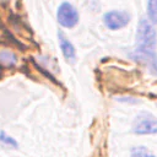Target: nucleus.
I'll return each mask as SVG.
<instances>
[{"label": "nucleus", "mask_w": 157, "mask_h": 157, "mask_svg": "<svg viewBox=\"0 0 157 157\" xmlns=\"http://www.w3.org/2000/svg\"><path fill=\"white\" fill-rule=\"evenodd\" d=\"M132 131L139 135H147V134H157V119L145 118L139 120V123L134 126Z\"/></svg>", "instance_id": "39448f33"}, {"label": "nucleus", "mask_w": 157, "mask_h": 157, "mask_svg": "<svg viewBox=\"0 0 157 157\" xmlns=\"http://www.w3.org/2000/svg\"><path fill=\"white\" fill-rule=\"evenodd\" d=\"M136 39H137V47L141 48H150L153 49L156 44V32L152 26V23L142 17L139 21L137 32H136Z\"/></svg>", "instance_id": "f257e3e1"}, {"label": "nucleus", "mask_w": 157, "mask_h": 157, "mask_svg": "<svg viewBox=\"0 0 157 157\" xmlns=\"http://www.w3.org/2000/svg\"><path fill=\"white\" fill-rule=\"evenodd\" d=\"M17 64V55L10 49H0V65L4 67H12Z\"/></svg>", "instance_id": "0eeeda50"}, {"label": "nucleus", "mask_w": 157, "mask_h": 157, "mask_svg": "<svg viewBox=\"0 0 157 157\" xmlns=\"http://www.w3.org/2000/svg\"><path fill=\"white\" fill-rule=\"evenodd\" d=\"M58 38H59V44H60V49L63 52V55L65 56V59L69 61H74L76 53H75V48L72 45V43L64 36V33L61 31L58 32Z\"/></svg>", "instance_id": "423d86ee"}, {"label": "nucleus", "mask_w": 157, "mask_h": 157, "mask_svg": "<svg viewBox=\"0 0 157 157\" xmlns=\"http://www.w3.org/2000/svg\"><path fill=\"white\" fill-rule=\"evenodd\" d=\"M131 157H156V156L148 152L145 147L140 146V147H135L131 150Z\"/></svg>", "instance_id": "9d476101"}, {"label": "nucleus", "mask_w": 157, "mask_h": 157, "mask_svg": "<svg viewBox=\"0 0 157 157\" xmlns=\"http://www.w3.org/2000/svg\"><path fill=\"white\" fill-rule=\"evenodd\" d=\"M147 15L152 23H157V0L147 1Z\"/></svg>", "instance_id": "6e6552de"}, {"label": "nucleus", "mask_w": 157, "mask_h": 157, "mask_svg": "<svg viewBox=\"0 0 157 157\" xmlns=\"http://www.w3.org/2000/svg\"><path fill=\"white\" fill-rule=\"evenodd\" d=\"M58 22L65 28H72L78 22V12L70 2H63L56 12Z\"/></svg>", "instance_id": "7ed1b4c3"}, {"label": "nucleus", "mask_w": 157, "mask_h": 157, "mask_svg": "<svg viewBox=\"0 0 157 157\" xmlns=\"http://www.w3.org/2000/svg\"><path fill=\"white\" fill-rule=\"evenodd\" d=\"M130 56L136 63L146 66L152 75H157V55L153 49L137 47L130 54Z\"/></svg>", "instance_id": "f03ea898"}, {"label": "nucleus", "mask_w": 157, "mask_h": 157, "mask_svg": "<svg viewBox=\"0 0 157 157\" xmlns=\"http://www.w3.org/2000/svg\"><path fill=\"white\" fill-rule=\"evenodd\" d=\"M0 142H2L4 145H7L10 147H13V148H17V146H18L17 141L13 137H11L7 134H5L4 131H0Z\"/></svg>", "instance_id": "1a4fd4ad"}, {"label": "nucleus", "mask_w": 157, "mask_h": 157, "mask_svg": "<svg viewBox=\"0 0 157 157\" xmlns=\"http://www.w3.org/2000/svg\"><path fill=\"white\" fill-rule=\"evenodd\" d=\"M130 21V15L125 11H118V10H113V11H108L104 13L103 16V22L105 25V27H108L109 29H120L123 27H125Z\"/></svg>", "instance_id": "20e7f679"}]
</instances>
